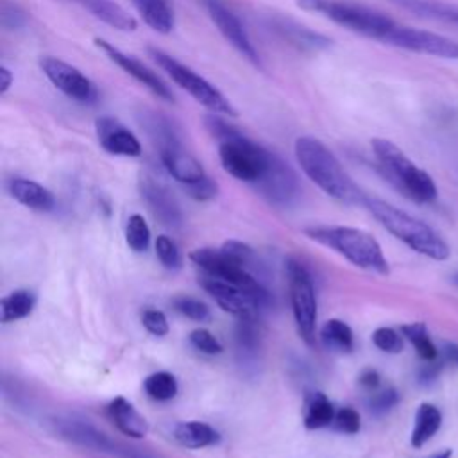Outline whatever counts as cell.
<instances>
[{
	"label": "cell",
	"instance_id": "cell-1",
	"mask_svg": "<svg viewBox=\"0 0 458 458\" xmlns=\"http://www.w3.org/2000/svg\"><path fill=\"white\" fill-rule=\"evenodd\" d=\"M295 157L302 172L324 193L344 204H363L365 193L356 186L340 165L338 157L317 138L301 136L295 140Z\"/></svg>",
	"mask_w": 458,
	"mask_h": 458
},
{
	"label": "cell",
	"instance_id": "cell-2",
	"mask_svg": "<svg viewBox=\"0 0 458 458\" xmlns=\"http://www.w3.org/2000/svg\"><path fill=\"white\" fill-rule=\"evenodd\" d=\"M209 131L218 138V156L224 170L245 182L256 184L267 172L274 152L249 140L215 113L206 120Z\"/></svg>",
	"mask_w": 458,
	"mask_h": 458
},
{
	"label": "cell",
	"instance_id": "cell-3",
	"mask_svg": "<svg viewBox=\"0 0 458 458\" xmlns=\"http://www.w3.org/2000/svg\"><path fill=\"white\" fill-rule=\"evenodd\" d=\"M363 204L388 233L404 242L415 252L424 254L437 261L449 258V245L431 225H428L420 218L376 197H365Z\"/></svg>",
	"mask_w": 458,
	"mask_h": 458
},
{
	"label": "cell",
	"instance_id": "cell-4",
	"mask_svg": "<svg viewBox=\"0 0 458 458\" xmlns=\"http://www.w3.org/2000/svg\"><path fill=\"white\" fill-rule=\"evenodd\" d=\"M372 152L381 174L408 199L417 204H429L437 199L438 190L433 177L419 168L394 141L374 138Z\"/></svg>",
	"mask_w": 458,
	"mask_h": 458
},
{
	"label": "cell",
	"instance_id": "cell-5",
	"mask_svg": "<svg viewBox=\"0 0 458 458\" xmlns=\"http://www.w3.org/2000/svg\"><path fill=\"white\" fill-rule=\"evenodd\" d=\"M306 234L311 240L333 249L358 268L381 276L388 274L390 270L379 242L363 229L345 225H320L306 229Z\"/></svg>",
	"mask_w": 458,
	"mask_h": 458
},
{
	"label": "cell",
	"instance_id": "cell-6",
	"mask_svg": "<svg viewBox=\"0 0 458 458\" xmlns=\"http://www.w3.org/2000/svg\"><path fill=\"white\" fill-rule=\"evenodd\" d=\"M297 5L304 11L318 13L347 30L377 41H385L386 34L395 27L390 16L347 0H297Z\"/></svg>",
	"mask_w": 458,
	"mask_h": 458
},
{
	"label": "cell",
	"instance_id": "cell-7",
	"mask_svg": "<svg viewBox=\"0 0 458 458\" xmlns=\"http://www.w3.org/2000/svg\"><path fill=\"white\" fill-rule=\"evenodd\" d=\"M148 54L156 61V64L168 73V77L184 91H188L199 104H202L206 109H209L215 114H227L234 116L236 109L233 104L225 98V95L213 86L209 81H206L202 75H199L190 66L182 64L170 54L159 50V48H148Z\"/></svg>",
	"mask_w": 458,
	"mask_h": 458
},
{
	"label": "cell",
	"instance_id": "cell-8",
	"mask_svg": "<svg viewBox=\"0 0 458 458\" xmlns=\"http://www.w3.org/2000/svg\"><path fill=\"white\" fill-rule=\"evenodd\" d=\"M286 277H288L290 304H292L297 333L308 345H313L317 338L318 310H317V293H315L311 274L302 261H299L297 258H288Z\"/></svg>",
	"mask_w": 458,
	"mask_h": 458
},
{
	"label": "cell",
	"instance_id": "cell-9",
	"mask_svg": "<svg viewBox=\"0 0 458 458\" xmlns=\"http://www.w3.org/2000/svg\"><path fill=\"white\" fill-rule=\"evenodd\" d=\"M190 259L202 270V274L211 276L215 279L231 283L238 288H243L258 297H263L270 301L268 292L265 286L250 274V270L242 265L240 261L233 259L229 254H225L222 249H211V247H202L195 249L190 254Z\"/></svg>",
	"mask_w": 458,
	"mask_h": 458
},
{
	"label": "cell",
	"instance_id": "cell-10",
	"mask_svg": "<svg viewBox=\"0 0 458 458\" xmlns=\"http://www.w3.org/2000/svg\"><path fill=\"white\" fill-rule=\"evenodd\" d=\"M386 45L404 48L417 54H426L433 57H444V59H458V43L429 30L415 29V27H404L397 25L386 34L385 41Z\"/></svg>",
	"mask_w": 458,
	"mask_h": 458
},
{
	"label": "cell",
	"instance_id": "cell-11",
	"mask_svg": "<svg viewBox=\"0 0 458 458\" xmlns=\"http://www.w3.org/2000/svg\"><path fill=\"white\" fill-rule=\"evenodd\" d=\"M39 66L47 79L68 98L81 104H95L98 91L95 84L75 66L57 57H41Z\"/></svg>",
	"mask_w": 458,
	"mask_h": 458
},
{
	"label": "cell",
	"instance_id": "cell-12",
	"mask_svg": "<svg viewBox=\"0 0 458 458\" xmlns=\"http://www.w3.org/2000/svg\"><path fill=\"white\" fill-rule=\"evenodd\" d=\"M200 286L215 299V302L227 313H233L236 317H247V315H259V311L270 302L263 297H258L243 288H238L231 283L215 279L211 276L202 274L199 279Z\"/></svg>",
	"mask_w": 458,
	"mask_h": 458
},
{
	"label": "cell",
	"instance_id": "cell-13",
	"mask_svg": "<svg viewBox=\"0 0 458 458\" xmlns=\"http://www.w3.org/2000/svg\"><path fill=\"white\" fill-rule=\"evenodd\" d=\"M93 41L109 57V61H113L116 66H120L127 75H131L134 81H138L152 95H156L161 100L174 102V93L168 88V84L154 70H150L145 63H141L140 59H136L131 54L122 52L113 43H109V41H106L102 38H95Z\"/></svg>",
	"mask_w": 458,
	"mask_h": 458
},
{
	"label": "cell",
	"instance_id": "cell-14",
	"mask_svg": "<svg viewBox=\"0 0 458 458\" xmlns=\"http://www.w3.org/2000/svg\"><path fill=\"white\" fill-rule=\"evenodd\" d=\"M206 9L209 18L213 20V23L216 25L218 32L224 36V39L240 54L243 55L247 61H250L252 64L259 66V54L256 50V47L252 45L245 27L242 25L240 18L227 7L224 5L220 0H204Z\"/></svg>",
	"mask_w": 458,
	"mask_h": 458
},
{
	"label": "cell",
	"instance_id": "cell-15",
	"mask_svg": "<svg viewBox=\"0 0 458 458\" xmlns=\"http://www.w3.org/2000/svg\"><path fill=\"white\" fill-rule=\"evenodd\" d=\"M254 186L270 204L276 206H290L299 195V181L295 172L277 154L272 156L267 172Z\"/></svg>",
	"mask_w": 458,
	"mask_h": 458
},
{
	"label": "cell",
	"instance_id": "cell-16",
	"mask_svg": "<svg viewBox=\"0 0 458 458\" xmlns=\"http://www.w3.org/2000/svg\"><path fill=\"white\" fill-rule=\"evenodd\" d=\"M54 429L63 438L68 440L79 447L102 453L107 456L114 454V449L118 445V440L111 438L98 428H95L91 422L79 419V417H57L54 419Z\"/></svg>",
	"mask_w": 458,
	"mask_h": 458
},
{
	"label": "cell",
	"instance_id": "cell-17",
	"mask_svg": "<svg viewBox=\"0 0 458 458\" xmlns=\"http://www.w3.org/2000/svg\"><path fill=\"white\" fill-rule=\"evenodd\" d=\"M140 193H141L147 208L154 215V218L159 220V224H163L165 227H170V229L181 227V224H182L181 208H179L175 197L172 195V191L165 184H161L154 177L143 174L140 177Z\"/></svg>",
	"mask_w": 458,
	"mask_h": 458
},
{
	"label": "cell",
	"instance_id": "cell-18",
	"mask_svg": "<svg viewBox=\"0 0 458 458\" xmlns=\"http://www.w3.org/2000/svg\"><path fill=\"white\" fill-rule=\"evenodd\" d=\"M95 132L100 147L113 156L138 157L141 154L140 140L120 120L113 116L97 118Z\"/></svg>",
	"mask_w": 458,
	"mask_h": 458
},
{
	"label": "cell",
	"instance_id": "cell-19",
	"mask_svg": "<svg viewBox=\"0 0 458 458\" xmlns=\"http://www.w3.org/2000/svg\"><path fill=\"white\" fill-rule=\"evenodd\" d=\"M106 411H107L109 420L125 437H131V438H143V437H147V433H148L147 419L125 397L118 395V397L111 399L107 408H106Z\"/></svg>",
	"mask_w": 458,
	"mask_h": 458
},
{
	"label": "cell",
	"instance_id": "cell-20",
	"mask_svg": "<svg viewBox=\"0 0 458 458\" xmlns=\"http://www.w3.org/2000/svg\"><path fill=\"white\" fill-rule=\"evenodd\" d=\"M7 190L14 200L23 204L25 208L39 213H48L55 208V197L54 193L45 188L43 184L23 179V177H13L7 182Z\"/></svg>",
	"mask_w": 458,
	"mask_h": 458
},
{
	"label": "cell",
	"instance_id": "cell-21",
	"mask_svg": "<svg viewBox=\"0 0 458 458\" xmlns=\"http://www.w3.org/2000/svg\"><path fill=\"white\" fill-rule=\"evenodd\" d=\"M268 27L281 36L283 39H286L288 43L299 47V48H310V50H318V48H326L331 45V39H327L326 36L299 25L293 20L283 18V16H274L268 20Z\"/></svg>",
	"mask_w": 458,
	"mask_h": 458
},
{
	"label": "cell",
	"instance_id": "cell-22",
	"mask_svg": "<svg viewBox=\"0 0 458 458\" xmlns=\"http://www.w3.org/2000/svg\"><path fill=\"white\" fill-rule=\"evenodd\" d=\"M66 2L77 4L79 7L86 9L97 20L104 21L106 25H109L113 29L131 32V30H136V27H138V21L134 20V16H131L114 0H66Z\"/></svg>",
	"mask_w": 458,
	"mask_h": 458
},
{
	"label": "cell",
	"instance_id": "cell-23",
	"mask_svg": "<svg viewBox=\"0 0 458 458\" xmlns=\"http://www.w3.org/2000/svg\"><path fill=\"white\" fill-rule=\"evenodd\" d=\"M174 438L186 449H202L220 442V433L202 420H184L174 428Z\"/></svg>",
	"mask_w": 458,
	"mask_h": 458
},
{
	"label": "cell",
	"instance_id": "cell-24",
	"mask_svg": "<svg viewBox=\"0 0 458 458\" xmlns=\"http://www.w3.org/2000/svg\"><path fill=\"white\" fill-rule=\"evenodd\" d=\"M143 21L159 34H168L175 25L172 0H131Z\"/></svg>",
	"mask_w": 458,
	"mask_h": 458
},
{
	"label": "cell",
	"instance_id": "cell-25",
	"mask_svg": "<svg viewBox=\"0 0 458 458\" xmlns=\"http://www.w3.org/2000/svg\"><path fill=\"white\" fill-rule=\"evenodd\" d=\"M335 406L329 397L322 392H311L304 397L302 404V422L308 429L327 428L335 420Z\"/></svg>",
	"mask_w": 458,
	"mask_h": 458
},
{
	"label": "cell",
	"instance_id": "cell-26",
	"mask_svg": "<svg viewBox=\"0 0 458 458\" xmlns=\"http://www.w3.org/2000/svg\"><path fill=\"white\" fill-rule=\"evenodd\" d=\"M440 426H442V413H440V410L435 404H431V403L419 404V408L415 411L411 437H410L411 445L417 447V449L426 445L435 437V433H438Z\"/></svg>",
	"mask_w": 458,
	"mask_h": 458
},
{
	"label": "cell",
	"instance_id": "cell-27",
	"mask_svg": "<svg viewBox=\"0 0 458 458\" xmlns=\"http://www.w3.org/2000/svg\"><path fill=\"white\" fill-rule=\"evenodd\" d=\"M394 2L419 16L458 27V5L440 2V0H394Z\"/></svg>",
	"mask_w": 458,
	"mask_h": 458
},
{
	"label": "cell",
	"instance_id": "cell-28",
	"mask_svg": "<svg viewBox=\"0 0 458 458\" xmlns=\"http://www.w3.org/2000/svg\"><path fill=\"white\" fill-rule=\"evenodd\" d=\"M36 297L30 290H14L0 301V320L4 324L16 322L32 313Z\"/></svg>",
	"mask_w": 458,
	"mask_h": 458
},
{
	"label": "cell",
	"instance_id": "cell-29",
	"mask_svg": "<svg viewBox=\"0 0 458 458\" xmlns=\"http://www.w3.org/2000/svg\"><path fill=\"white\" fill-rule=\"evenodd\" d=\"M401 333L404 338L410 340V344L415 347V351L422 361H431L440 356V351L433 344L424 322L404 324V326H401Z\"/></svg>",
	"mask_w": 458,
	"mask_h": 458
},
{
	"label": "cell",
	"instance_id": "cell-30",
	"mask_svg": "<svg viewBox=\"0 0 458 458\" xmlns=\"http://www.w3.org/2000/svg\"><path fill=\"white\" fill-rule=\"evenodd\" d=\"M320 338L326 344V347L340 352H351L354 347L352 329L344 320L338 318H331L322 326Z\"/></svg>",
	"mask_w": 458,
	"mask_h": 458
},
{
	"label": "cell",
	"instance_id": "cell-31",
	"mask_svg": "<svg viewBox=\"0 0 458 458\" xmlns=\"http://www.w3.org/2000/svg\"><path fill=\"white\" fill-rule=\"evenodd\" d=\"M143 388H145L147 395L154 401H170L177 395L179 385H177V379L174 374H170L166 370H159V372H154L145 377Z\"/></svg>",
	"mask_w": 458,
	"mask_h": 458
},
{
	"label": "cell",
	"instance_id": "cell-32",
	"mask_svg": "<svg viewBox=\"0 0 458 458\" xmlns=\"http://www.w3.org/2000/svg\"><path fill=\"white\" fill-rule=\"evenodd\" d=\"M259 324H258V315H247V317H238L236 324V344L240 352L247 356H254L256 351L259 349Z\"/></svg>",
	"mask_w": 458,
	"mask_h": 458
},
{
	"label": "cell",
	"instance_id": "cell-33",
	"mask_svg": "<svg viewBox=\"0 0 458 458\" xmlns=\"http://www.w3.org/2000/svg\"><path fill=\"white\" fill-rule=\"evenodd\" d=\"M125 240H127V245L134 252H145L148 249L150 229L141 215L134 213L129 216L127 225H125Z\"/></svg>",
	"mask_w": 458,
	"mask_h": 458
},
{
	"label": "cell",
	"instance_id": "cell-34",
	"mask_svg": "<svg viewBox=\"0 0 458 458\" xmlns=\"http://www.w3.org/2000/svg\"><path fill=\"white\" fill-rule=\"evenodd\" d=\"M175 311H179L181 315H184L186 318H191L195 322H208L211 318V313H209V308L195 299V297H190V295H179L172 301Z\"/></svg>",
	"mask_w": 458,
	"mask_h": 458
},
{
	"label": "cell",
	"instance_id": "cell-35",
	"mask_svg": "<svg viewBox=\"0 0 458 458\" xmlns=\"http://www.w3.org/2000/svg\"><path fill=\"white\" fill-rule=\"evenodd\" d=\"M156 254H157L159 261L163 263V267L168 268V270H177L182 265V258H181L179 247L166 234L157 236V240H156Z\"/></svg>",
	"mask_w": 458,
	"mask_h": 458
},
{
	"label": "cell",
	"instance_id": "cell-36",
	"mask_svg": "<svg viewBox=\"0 0 458 458\" xmlns=\"http://www.w3.org/2000/svg\"><path fill=\"white\" fill-rule=\"evenodd\" d=\"M372 342L374 345L383 351V352H388V354H397L403 351L404 347V342H403V336L394 329V327H377L374 333H372Z\"/></svg>",
	"mask_w": 458,
	"mask_h": 458
},
{
	"label": "cell",
	"instance_id": "cell-37",
	"mask_svg": "<svg viewBox=\"0 0 458 458\" xmlns=\"http://www.w3.org/2000/svg\"><path fill=\"white\" fill-rule=\"evenodd\" d=\"M399 403V394L395 388L388 386V388H377L370 394L369 399V410L374 415H385L388 413L392 408H395V404Z\"/></svg>",
	"mask_w": 458,
	"mask_h": 458
},
{
	"label": "cell",
	"instance_id": "cell-38",
	"mask_svg": "<svg viewBox=\"0 0 458 458\" xmlns=\"http://www.w3.org/2000/svg\"><path fill=\"white\" fill-rule=\"evenodd\" d=\"M0 23L4 29L7 30H14V29H21L27 23V13L11 0H2V7H0Z\"/></svg>",
	"mask_w": 458,
	"mask_h": 458
},
{
	"label": "cell",
	"instance_id": "cell-39",
	"mask_svg": "<svg viewBox=\"0 0 458 458\" xmlns=\"http://www.w3.org/2000/svg\"><path fill=\"white\" fill-rule=\"evenodd\" d=\"M190 344L204 354H220L224 351L220 340L208 329L199 327L190 333Z\"/></svg>",
	"mask_w": 458,
	"mask_h": 458
},
{
	"label": "cell",
	"instance_id": "cell-40",
	"mask_svg": "<svg viewBox=\"0 0 458 458\" xmlns=\"http://www.w3.org/2000/svg\"><path fill=\"white\" fill-rule=\"evenodd\" d=\"M333 426H335V429H338V431H342V433L354 435V433H358L360 428H361L360 413H358L354 408H351V406L338 408L336 413H335Z\"/></svg>",
	"mask_w": 458,
	"mask_h": 458
},
{
	"label": "cell",
	"instance_id": "cell-41",
	"mask_svg": "<svg viewBox=\"0 0 458 458\" xmlns=\"http://www.w3.org/2000/svg\"><path fill=\"white\" fill-rule=\"evenodd\" d=\"M141 322L148 333L154 336H165L168 333V320L166 315L159 310H145L141 315Z\"/></svg>",
	"mask_w": 458,
	"mask_h": 458
},
{
	"label": "cell",
	"instance_id": "cell-42",
	"mask_svg": "<svg viewBox=\"0 0 458 458\" xmlns=\"http://www.w3.org/2000/svg\"><path fill=\"white\" fill-rule=\"evenodd\" d=\"M225 254H229L233 259L240 261L242 265H245L247 268L252 265L254 261V250L252 247H249L247 243L243 242H238V240H227L224 242V245L220 247Z\"/></svg>",
	"mask_w": 458,
	"mask_h": 458
},
{
	"label": "cell",
	"instance_id": "cell-43",
	"mask_svg": "<svg viewBox=\"0 0 458 458\" xmlns=\"http://www.w3.org/2000/svg\"><path fill=\"white\" fill-rule=\"evenodd\" d=\"M186 193L195 199V200H209L213 199L216 193H218V188H216V182H213L209 177L191 184V186H186L184 188Z\"/></svg>",
	"mask_w": 458,
	"mask_h": 458
},
{
	"label": "cell",
	"instance_id": "cell-44",
	"mask_svg": "<svg viewBox=\"0 0 458 458\" xmlns=\"http://www.w3.org/2000/svg\"><path fill=\"white\" fill-rule=\"evenodd\" d=\"M444 369V358L438 356L437 360H431V361H424V365L419 369V383L420 385H431L437 381V377L440 376Z\"/></svg>",
	"mask_w": 458,
	"mask_h": 458
},
{
	"label": "cell",
	"instance_id": "cell-45",
	"mask_svg": "<svg viewBox=\"0 0 458 458\" xmlns=\"http://www.w3.org/2000/svg\"><path fill=\"white\" fill-rule=\"evenodd\" d=\"M379 383H381V377H379V372L374 370V369H365L361 374H360V385L370 392L377 390L379 388Z\"/></svg>",
	"mask_w": 458,
	"mask_h": 458
},
{
	"label": "cell",
	"instance_id": "cell-46",
	"mask_svg": "<svg viewBox=\"0 0 458 458\" xmlns=\"http://www.w3.org/2000/svg\"><path fill=\"white\" fill-rule=\"evenodd\" d=\"M13 84V73L9 68L0 66V93H5Z\"/></svg>",
	"mask_w": 458,
	"mask_h": 458
},
{
	"label": "cell",
	"instance_id": "cell-47",
	"mask_svg": "<svg viewBox=\"0 0 458 458\" xmlns=\"http://www.w3.org/2000/svg\"><path fill=\"white\" fill-rule=\"evenodd\" d=\"M442 352L445 354V360H449V361H453V363H456V365H458V345H456V344H449V342H445V344H444Z\"/></svg>",
	"mask_w": 458,
	"mask_h": 458
},
{
	"label": "cell",
	"instance_id": "cell-48",
	"mask_svg": "<svg viewBox=\"0 0 458 458\" xmlns=\"http://www.w3.org/2000/svg\"><path fill=\"white\" fill-rule=\"evenodd\" d=\"M451 456H453V451H451V449H442V451L431 454L429 458H451Z\"/></svg>",
	"mask_w": 458,
	"mask_h": 458
},
{
	"label": "cell",
	"instance_id": "cell-49",
	"mask_svg": "<svg viewBox=\"0 0 458 458\" xmlns=\"http://www.w3.org/2000/svg\"><path fill=\"white\" fill-rule=\"evenodd\" d=\"M453 283L458 286V274H454V276H453Z\"/></svg>",
	"mask_w": 458,
	"mask_h": 458
}]
</instances>
